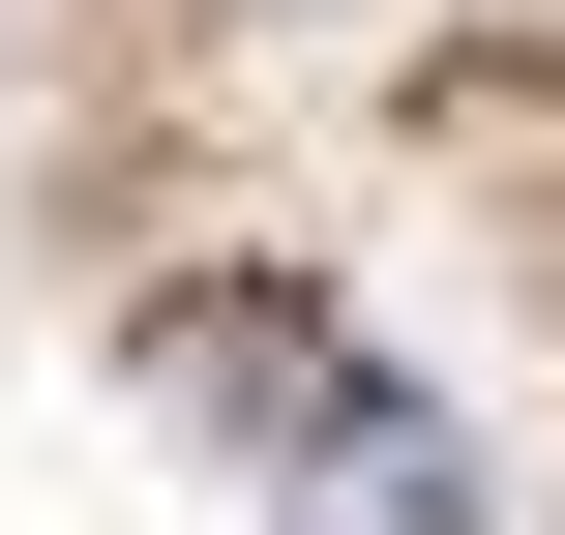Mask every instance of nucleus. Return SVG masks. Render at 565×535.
Returning a JSON list of instances; mask_svg holds the SVG:
<instances>
[{
  "mask_svg": "<svg viewBox=\"0 0 565 535\" xmlns=\"http://www.w3.org/2000/svg\"><path fill=\"white\" fill-rule=\"evenodd\" d=\"M179 417H209L298 535H477V447H447L417 387H358L328 298H209V328H179Z\"/></svg>",
  "mask_w": 565,
  "mask_h": 535,
  "instance_id": "obj_1",
  "label": "nucleus"
}]
</instances>
